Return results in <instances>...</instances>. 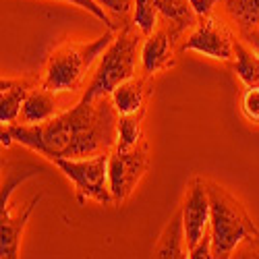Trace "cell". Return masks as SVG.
<instances>
[{"label": "cell", "instance_id": "obj_1", "mask_svg": "<svg viewBox=\"0 0 259 259\" xmlns=\"http://www.w3.org/2000/svg\"><path fill=\"white\" fill-rule=\"evenodd\" d=\"M116 122L118 112L110 96L81 98L75 108L41 124H5L0 141H17L48 160L88 158L116 145Z\"/></svg>", "mask_w": 259, "mask_h": 259}, {"label": "cell", "instance_id": "obj_2", "mask_svg": "<svg viewBox=\"0 0 259 259\" xmlns=\"http://www.w3.org/2000/svg\"><path fill=\"white\" fill-rule=\"evenodd\" d=\"M209 201H211V251L215 259L230 257L241 245L255 249L259 257V230L251 222L243 205L230 193L218 185L209 183Z\"/></svg>", "mask_w": 259, "mask_h": 259}, {"label": "cell", "instance_id": "obj_3", "mask_svg": "<svg viewBox=\"0 0 259 259\" xmlns=\"http://www.w3.org/2000/svg\"><path fill=\"white\" fill-rule=\"evenodd\" d=\"M112 31H106L104 35L94 41H88V44L67 41V44L54 48L48 56L41 85L54 94H69L79 90L92 64L106 52V48L112 44Z\"/></svg>", "mask_w": 259, "mask_h": 259}, {"label": "cell", "instance_id": "obj_4", "mask_svg": "<svg viewBox=\"0 0 259 259\" xmlns=\"http://www.w3.org/2000/svg\"><path fill=\"white\" fill-rule=\"evenodd\" d=\"M139 35L133 29H122L112 44L106 48L100 56V64L83 92V98L96 100L102 96H110L120 83L135 77V64H137V48H139Z\"/></svg>", "mask_w": 259, "mask_h": 259}, {"label": "cell", "instance_id": "obj_5", "mask_svg": "<svg viewBox=\"0 0 259 259\" xmlns=\"http://www.w3.org/2000/svg\"><path fill=\"white\" fill-rule=\"evenodd\" d=\"M108 156L100 152L88 158H56L52 160L67 179L73 181L77 191V201H98L102 205L112 203V193L108 185Z\"/></svg>", "mask_w": 259, "mask_h": 259}, {"label": "cell", "instance_id": "obj_6", "mask_svg": "<svg viewBox=\"0 0 259 259\" xmlns=\"http://www.w3.org/2000/svg\"><path fill=\"white\" fill-rule=\"evenodd\" d=\"M147 170V145L141 141L135 147L120 149L114 147L108 160V185H110L112 199L122 203L131 197L143 172Z\"/></svg>", "mask_w": 259, "mask_h": 259}, {"label": "cell", "instance_id": "obj_7", "mask_svg": "<svg viewBox=\"0 0 259 259\" xmlns=\"http://www.w3.org/2000/svg\"><path fill=\"white\" fill-rule=\"evenodd\" d=\"M183 50L197 52L215 60H230L234 56V41L230 31L213 17H201V23L185 39Z\"/></svg>", "mask_w": 259, "mask_h": 259}, {"label": "cell", "instance_id": "obj_8", "mask_svg": "<svg viewBox=\"0 0 259 259\" xmlns=\"http://www.w3.org/2000/svg\"><path fill=\"white\" fill-rule=\"evenodd\" d=\"M181 211H183L185 236H187V249H193L205 236L211 222V201H209L207 183L199 179L191 183Z\"/></svg>", "mask_w": 259, "mask_h": 259}, {"label": "cell", "instance_id": "obj_9", "mask_svg": "<svg viewBox=\"0 0 259 259\" xmlns=\"http://www.w3.org/2000/svg\"><path fill=\"white\" fill-rule=\"evenodd\" d=\"M39 199H41V195L31 197L17 211L9 203V199H0V257L3 259L19 257L21 234H23L25 224L29 222V215H31L33 207L39 203Z\"/></svg>", "mask_w": 259, "mask_h": 259}, {"label": "cell", "instance_id": "obj_10", "mask_svg": "<svg viewBox=\"0 0 259 259\" xmlns=\"http://www.w3.org/2000/svg\"><path fill=\"white\" fill-rule=\"evenodd\" d=\"M172 64V33L156 29L149 33L141 46V67L147 75H154Z\"/></svg>", "mask_w": 259, "mask_h": 259}, {"label": "cell", "instance_id": "obj_11", "mask_svg": "<svg viewBox=\"0 0 259 259\" xmlns=\"http://www.w3.org/2000/svg\"><path fill=\"white\" fill-rule=\"evenodd\" d=\"M31 88L27 81L21 79H3L0 81V122L15 124L21 116V108H23Z\"/></svg>", "mask_w": 259, "mask_h": 259}, {"label": "cell", "instance_id": "obj_12", "mask_svg": "<svg viewBox=\"0 0 259 259\" xmlns=\"http://www.w3.org/2000/svg\"><path fill=\"white\" fill-rule=\"evenodd\" d=\"M185 245H187V236H185V224H183V211H177L175 218L166 224L154 249V257H160V259L189 257V249H185Z\"/></svg>", "mask_w": 259, "mask_h": 259}, {"label": "cell", "instance_id": "obj_13", "mask_svg": "<svg viewBox=\"0 0 259 259\" xmlns=\"http://www.w3.org/2000/svg\"><path fill=\"white\" fill-rule=\"evenodd\" d=\"M56 116L54 92L41 88L31 90L23 108H21V124H41Z\"/></svg>", "mask_w": 259, "mask_h": 259}, {"label": "cell", "instance_id": "obj_14", "mask_svg": "<svg viewBox=\"0 0 259 259\" xmlns=\"http://www.w3.org/2000/svg\"><path fill=\"white\" fill-rule=\"evenodd\" d=\"M112 104L116 108L118 116H128L145 110V83L143 79L131 77L128 81L120 83L118 88L110 94Z\"/></svg>", "mask_w": 259, "mask_h": 259}, {"label": "cell", "instance_id": "obj_15", "mask_svg": "<svg viewBox=\"0 0 259 259\" xmlns=\"http://www.w3.org/2000/svg\"><path fill=\"white\" fill-rule=\"evenodd\" d=\"M160 13L172 23V37L179 35L183 29L195 25V11H193L189 0H156Z\"/></svg>", "mask_w": 259, "mask_h": 259}, {"label": "cell", "instance_id": "obj_16", "mask_svg": "<svg viewBox=\"0 0 259 259\" xmlns=\"http://www.w3.org/2000/svg\"><path fill=\"white\" fill-rule=\"evenodd\" d=\"M234 73L247 88H259V54L241 41L234 44Z\"/></svg>", "mask_w": 259, "mask_h": 259}, {"label": "cell", "instance_id": "obj_17", "mask_svg": "<svg viewBox=\"0 0 259 259\" xmlns=\"http://www.w3.org/2000/svg\"><path fill=\"white\" fill-rule=\"evenodd\" d=\"M143 116H145V110L137 114H128V116H118L114 147L128 149L143 141Z\"/></svg>", "mask_w": 259, "mask_h": 259}, {"label": "cell", "instance_id": "obj_18", "mask_svg": "<svg viewBox=\"0 0 259 259\" xmlns=\"http://www.w3.org/2000/svg\"><path fill=\"white\" fill-rule=\"evenodd\" d=\"M226 13L243 31L259 27V0H226Z\"/></svg>", "mask_w": 259, "mask_h": 259}, {"label": "cell", "instance_id": "obj_19", "mask_svg": "<svg viewBox=\"0 0 259 259\" xmlns=\"http://www.w3.org/2000/svg\"><path fill=\"white\" fill-rule=\"evenodd\" d=\"M158 13H160V9L156 5V0H135V7H133L135 27L143 35L154 33L158 27Z\"/></svg>", "mask_w": 259, "mask_h": 259}, {"label": "cell", "instance_id": "obj_20", "mask_svg": "<svg viewBox=\"0 0 259 259\" xmlns=\"http://www.w3.org/2000/svg\"><path fill=\"white\" fill-rule=\"evenodd\" d=\"M241 108L249 120L259 122V88H247V92L243 94Z\"/></svg>", "mask_w": 259, "mask_h": 259}, {"label": "cell", "instance_id": "obj_21", "mask_svg": "<svg viewBox=\"0 0 259 259\" xmlns=\"http://www.w3.org/2000/svg\"><path fill=\"white\" fill-rule=\"evenodd\" d=\"M96 3L106 13H112L116 17H126L135 7V0H96Z\"/></svg>", "mask_w": 259, "mask_h": 259}, {"label": "cell", "instance_id": "obj_22", "mask_svg": "<svg viewBox=\"0 0 259 259\" xmlns=\"http://www.w3.org/2000/svg\"><path fill=\"white\" fill-rule=\"evenodd\" d=\"M64 3H71V5H75V7H79V9H83V11H88V13H92L96 19H100V21H104V23L108 25V27H114L112 25V21H110V17H108V13L96 3V0H64Z\"/></svg>", "mask_w": 259, "mask_h": 259}, {"label": "cell", "instance_id": "obj_23", "mask_svg": "<svg viewBox=\"0 0 259 259\" xmlns=\"http://www.w3.org/2000/svg\"><path fill=\"white\" fill-rule=\"evenodd\" d=\"M189 257L191 259H211L213 257V251H211V232L207 230L203 239L193 247L189 249Z\"/></svg>", "mask_w": 259, "mask_h": 259}, {"label": "cell", "instance_id": "obj_24", "mask_svg": "<svg viewBox=\"0 0 259 259\" xmlns=\"http://www.w3.org/2000/svg\"><path fill=\"white\" fill-rule=\"evenodd\" d=\"M189 3H191V7H193V11H195L197 17H207L218 0H189Z\"/></svg>", "mask_w": 259, "mask_h": 259}, {"label": "cell", "instance_id": "obj_25", "mask_svg": "<svg viewBox=\"0 0 259 259\" xmlns=\"http://www.w3.org/2000/svg\"><path fill=\"white\" fill-rule=\"evenodd\" d=\"M247 35H249V41H251V44H253L255 52L259 54V27H257V29H253V31H249Z\"/></svg>", "mask_w": 259, "mask_h": 259}]
</instances>
